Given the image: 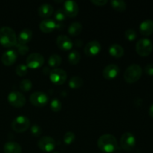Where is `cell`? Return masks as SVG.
<instances>
[{"mask_svg":"<svg viewBox=\"0 0 153 153\" xmlns=\"http://www.w3.org/2000/svg\"><path fill=\"white\" fill-rule=\"evenodd\" d=\"M99 149L105 153L115 152L118 149V143L116 137L110 134H105L100 136L97 140Z\"/></svg>","mask_w":153,"mask_h":153,"instance_id":"6da1fadb","label":"cell"},{"mask_svg":"<svg viewBox=\"0 0 153 153\" xmlns=\"http://www.w3.org/2000/svg\"><path fill=\"white\" fill-rule=\"evenodd\" d=\"M17 43V38L14 30L8 26L0 28V44L6 48L13 47Z\"/></svg>","mask_w":153,"mask_h":153,"instance_id":"7a4b0ae2","label":"cell"},{"mask_svg":"<svg viewBox=\"0 0 153 153\" xmlns=\"http://www.w3.org/2000/svg\"><path fill=\"white\" fill-rule=\"evenodd\" d=\"M143 70L141 67L138 64H131L128 66L125 70L123 74L124 80L128 84H133L137 82L141 78Z\"/></svg>","mask_w":153,"mask_h":153,"instance_id":"3957f363","label":"cell"},{"mask_svg":"<svg viewBox=\"0 0 153 153\" xmlns=\"http://www.w3.org/2000/svg\"><path fill=\"white\" fill-rule=\"evenodd\" d=\"M31 126L29 118L25 116H18L13 119L11 123V128L14 131L18 133L25 132Z\"/></svg>","mask_w":153,"mask_h":153,"instance_id":"277c9868","label":"cell"},{"mask_svg":"<svg viewBox=\"0 0 153 153\" xmlns=\"http://www.w3.org/2000/svg\"><path fill=\"white\" fill-rule=\"evenodd\" d=\"M136 52L140 56L146 57L152 52L153 45L152 41L148 38H142L136 43Z\"/></svg>","mask_w":153,"mask_h":153,"instance_id":"5b68a950","label":"cell"},{"mask_svg":"<svg viewBox=\"0 0 153 153\" xmlns=\"http://www.w3.org/2000/svg\"><path fill=\"white\" fill-rule=\"evenodd\" d=\"M7 101L10 103V105L19 108L25 105V102H26V99L22 93L13 91L9 93L8 96H7Z\"/></svg>","mask_w":153,"mask_h":153,"instance_id":"8992f818","label":"cell"},{"mask_svg":"<svg viewBox=\"0 0 153 153\" xmlns=\"http://www.w3.org/2000/svg\"><path fill=\"white\" fill-rule=\"evenodd\" d=\"M44 57L38 52H34L31 53L27 57L26 59V66L28 68L31 69H37L44 64Z\"/></svg>","mask_w":153,"mask_h":153,"instance_id":"52a82bcc","label":"cell"},{"mask_svg":"<svg viewBox=\"0 0 153 153\" xmlns=\"http://www.w3.org/2000/svg\"><path fill=\"white\" fill-rule=\"evenodd\" d=\"M136 145V139L131 132H125L120 138V146L126 151H131Z\"/></svg>","mask_w":153,"mask_h":153,"instance_id":"ba28073f","label":"cell"},{"mask_svg":"<svg viewBox=\"0 0 153 153\" xmlns=\"http://www.w3.org/2000/svg\"><path fill=\"white\" fill-rule=\"evenodd\" d=\"M67 74L65 70L60 68H55L49 73V79L55 85H63L66 82Z\"/></svg>","mask_w":153,"mask_h":153,"instance_id":"9c48e42d","label":"cell"},{"mask_svg":"<svg viewBox=\"0 0 153 153\" xmlns=\"http://www.w3.org/2000/svg\"><path fill=\"white\" fill-rule=\"evenodd\" d=\"M30 102L34 106L38 108L43 107L46 105L49 102V97L45 93L37 91L30 96Z\"/></svg>","mask_w":153,"mask_h":153,"instance_id":"30bf717a","label":"cell"},{"mask_svg":"<svg viewBox=\"0 0 153 153\" xmlns=\"http://www.w3.org/2000/svg\"><path fill=\"white\" fill-rule=\"evenodd\" d=\"M37 145H38V147L43 152H50L55 149L56 142L52 137L49 136H45L38 140Z\"/></svg>","mask_w":153,"mask_h":153,"instance_id":"8fae6325","label":"cell"},{"mask_svg":"<svg viewBox=\"0 0 153 153\" xmlns=\"http://www.w3.org/2000/svg\"><path fill=\"white\" fill-rule=\"evenodd\" d=\"M66 15L70 17H75L79 13V6L76 1L73 0H67L64 3V9Z\"/></svg>","mask_w":153,"mask_h":153,"instance_id":"7c38bea8","label":"cell"},{"mask_svg":"<svg viewBox=\"0 0 153 153\" xmlns=\"http://www.w3.org/2000/svg\"><path fill=\"white\" fill-rule=\"evenodd\" d=\"M101 47L100 42L97 40H91L85 46V53L88 56H94L100 53Z\"/></svg>","mask_w":153,"mask_h":153,"instance_id":"4fadbf2b","label":"cell"},{"mask_svg":"<svg viewBox=\"0 0 153 153\" xmlns=\"http://www.w3.org/2000/svg\"><path fill=\"white\" fill-rule=\"evenodd\" d=\"M120 72V68L117 64H111L106 66L102 72L103 77L106 79H114L118 76Z\"/></svg>","mask_w":153,"mask_h":153,"instance_id":"5bb4252c","label":"cell"},{"mask_svg":"<svg viewBox=\"0 0 153 153\" xmlns=\"http://www.w3.org/2000/svg\"><path fill=\"white\" fill-rule=\"evenodd\" d=\"M17 58V52L13 49H9L5 51L1 55V62L5 66H10L15 63Z\"/></svg>","mask_w":153,"mask_h":153,"instance_id":"9a60e30c","label":"cell"},{"mask_svg":"<svg viewBox=\"0 0 153 153\" xmlns=\"http://www.w3.org/2000/svg\"><path fill=\"white\" fill-rule=\"evenodd\" d=\"M57 46L62 50H70L73 47V42L71 39L67 35L61 34L56 39Z\"/></svg>","mask_w":153,"mask_h":153,"instance_id":"2e32d148","label":"cell"},{"mask_svg":"<svg viewBox=\"0 0 153 153\" xmlns=\"http://www.w3.org/2000/svg\"><path fill=\"white\" fill-rule=\"evenodd\" d=\"M56 22L54 19L47 18L44 19L40 22V29L44 33H50L56 28Z\"/></svg>","mask_w":153,"mask_h":153,"instance_id":"e0dca14e","label":"cell"},{"mask_svg":"<svg viewBox=\"0 0 153 153\" xmlns=\"http://www.w3.org/2000/svg\"><path fill=\"white\" fill-rule=\"evenodd\" d=\"M139 30L142 35L149 36L153 34V20L146 19L140 23Z\"/></svg>","mask_w":153,"mask_h":153,"instance_id":"ac0fdd59","label":"cell"},{"mask_svg":"<svg viewBox=\"0 0 153 153\" xmlns=\"http://www.w3.org/2000/svg\"><path fill=\"white\" fill-rule=\"evenodd\" d=\"M54 8L50 4L45 3L38 7V14L42 18L47 19L53 13Z\"/></svg>","mask_w":153,"mask_h":153,"instance_id":"d6986e66","label":"cell"},{"mask_svg":"<svg viewBox=\"0 0 153 153\" xmlns=\"http://www.w3.org/2000/svg\"><path fill=\"white\" fill-rule=\"evenodd\" d=\"M33 33L32 31L29 28H25V29L22 30L19 32V35H18V43H22V44H26L28 43L30 40L32 38Z\"/></svg>","mask_w":153,"mask_h":153,"instance_id":"ffe728a7","label":"cell"},{"mask_svg":"<svg viewBox=\"0 0 153 153\" xmlns=\"http://www.w3.org/2000/svg\"><path fill=\"white\" fill-rule=\"evenodd\" d=\"M4 153H22V147L16 142L8 141L4 145Z\"/></svg>","mask_w":153,"mask_h":153,"instance_id":"44dd1931","label":"cell"},{"mask_svg":"<svg viewBox=\"0 0 153 153\" xmlns=\"http://www.w3.org/2000/svg\"><path fill=\"white\" fill-rule=\"evenodd\" d=\"M108 52L109 54L114 58H121L123 56L125 51L121 45L118 44V43H114L110 46Z\"/></svg>","mask_w":153,"mask_h":153,"instance_id":"7402d4cb","label":"cell"},{"mask_svg":"<svg viewBox=\"0 0 153 153\" xmlns=\"http://www.w3.org/2000/svg\"><path fill=\"white\" fill-rule=\"evenodd\" d=\"M82 25L79 22H73L70 24L68 28V33L71 36L76 37V36L79 35L82 31Z\"/></svg>","mask_w":153,"mask_h":153,"instance_id":"603a6c76","label":"cell"},{"mask_svg":"<svg viewBox=\"0 0 153 153\" xmlns=\"http://www.w3.org/2000/svg\"><path fill=\"white\" fill-rule=\"evenodd\" d=\"M61 61H62V59H61L60 55H56V54H53L48 59V64L51 67H53V68L55 69L58 68L61 65Z\"/></svg>","mask_w":153,"mask_h":153,"instance_id":"cb8c5ba5","label":"cell"},{"mask_svg":"<svg viewBox=\"0 0 153 153\" xmlns=\"http://www.w3.org/2000/svg\"><path fill=\"white\" fill-rule=\"evenodd\" d=\"M111 5L116 10L120 12H123L126 9V3L123 0H111Z\"/></svg>","mask_w":153,"mask_h":153,"instance_id":"d4e9b609","label":"cell"},{"mask_svg":"<svg viewBox=\"0 0 153 153\" xmlns=\"http://www.w3.org/2000/svg\"><path fill=\"white\" fill-rule=\"evenodd\" d=\"M83 79L79 76H73L69 81V87L73 89H77L83 85Z\"/></svg>","mask_w":153,"mask_h":153,"instance_id":"484cf974","label":"cell"},{"mask_svg":"<svg viewBox=\"0 0 153 153\" xmlns=\"http://www.w3.org/2000/svg\"><path fill=\"white\" fill-rule=\"evenodd\" d=\"M81 55L78 51L73 50L68 55V61L72 65H76L80 61Z\"/></svg>","mask_w":153,"mask_h":153,"instance_id":"4316f807","label":"cell"},{"mask_svg":"<svg viewBox=\"0 0 153 153\" xmlns=\"http://www.w3.org/2000/svg\"><path fill=\"white\" fill-rule=\"evenodd\" d=\"M19 88H20L22 91L28 92V91H31V89L32 88V82H31V80H29V79H23V80H22L20 82V84H19Z\"/></svg>","mask_w":153,"mask_h":153,"instance_id":"83f0119b","label":"cell"},{"mask_svg":"<svg viewBox=\"0 0 153 153\" xmlns=\"http://www.w3.org/2000/svg\"><path fill=\"white\" fill-rule=\"evenodd\" d=\"M50 108L52 111H53L54 112L60 111L61 110V108H62L61 102L58 99H53L50 102Z\"/></svg>","mask_w":153,"mask_h":153,"instance_id":"f1b7e54d","label":"cell"},{"mask_svg":"<svg viewBox=\"0 0 153 153\" xmlns=\"http://www.w3.org/2000/svg\"><path fill=\"white\" fill-rule=\"evenodd\" d=\"M15 46H16V52L19 55H25L29 51V47L26 44H22L17 42Z\"/></svg>","mask_w":153,"mask_h":153,"instance_id":"f546056e","label":"cell"},{"mask_svg":"<svg viewBox=\"0 0 153 153\" xmlns=\"http://www.w3.org/2000/svg\"><path fill=\"white\" fill-rule=\"evenodd\" d=\"M75 139H76V135L73 131H67L64 136V142L67 145H70L73 143Z\"/></svg>","mask_w":153,"mask_h":153,"instance_id":"4dcf8cb0","label":"cell"},{"mask_svg":"<svg viewBox=\"0 0 153 153\" xmlns=\"http://www.w3.org/2000/svg\"><path fill=\"white\" fill-rule=\"evenodd\" d=\"M16 73L19 76H24L28 73V67L25 64H19L16 67Z\"/></svg>","mask_w":153,"mask_h":153,"instance_id":"1f68e13d","label":"cell"},{"mask_svg":"<svg viewBox=\"0 0 153 153\" xmlns=\"http://www.w3.org/2000/svg\"><path fill=\"white\" fill-rule=\"evenodd\" d=\"M124 35H125L126 38L129 41H133L137 38V32L131 28L127 29L124 33Z\"/></svg>","mask_w":153,"mask_h":153,"instance_id":"d6a6232c","label":"cell"},{"mask_svg":"<svg viewBox=\"0 0 153 153\" xmlns=\"http://www.w3.org/2000/svg\"><path fill=\"white\" fill-rule=\"evenodd\" d=\"M66 16H67V15H66L65 12H64V10H63V9L59 8L55 11V19H56L57 21H58V22L64 21V19H66Z\"/></svg>","mask_w":153,"mask_h":153,"instance_id":"836d02e7","label":"cell"},{"mask_svg":"<svg viewBox=\"0 0 153 153\" xmlns=\"http://www.w3.org/2000/svg\"><path fill=\"white\" fill-rule=\"evenodd\" d=\"M31 132L32 135L35 136V137H39L42 133V128L37 124H34L31 127Z\"/></svg>","mask_w":153,"mask_h":153,"instance_id":"e575fe53","label":"cell"},{"mask_svg":"<svg viewBox=\"0 0 153 153\" xmlns=\"http://www.w3.org/2000/svg\"><path fill=\"white\" fill-rule=\"evenodd\" d=\"M144 71L149 76H153V64H147L145 67Z\"/></svg>","mask_w":153,"mask_h":153,"instance_id":"d590c367","label":"cell"},{"mask_svg":"<svg viewBox=\"0 0 153 153\" xmlns=\"http://www.w3.org/2000/svg\"><path fill=\"white\" fill-rule=\"evenodd\" d=\"M91 2L97 6H103L107 4V0H91Z\"/></svg>","mask_w":153,"mask_h":153,"instance_id":"8d00e7d4","label":"cell"},{"mask_svg":"<svg viewBox=\"0 0 153 153\" xmlns=\"http://www.w3.org/2000/svg\"><path fill=\"white\" fill-rule=\"evenodd\" d=\"M149 116L151 117L153 119V103L152 105H151V106L149 107Z\"/></svg>","mask_w":153,"mask_h":153,"instance_id":"74e56055","label":"cell"},{"mask_svg":"<svg viewBox=\"0 0 153 153\" xmlns=\"http://www.w3.org/2000/svg\"><path fill=\"white\" fill-rule=\"evenodd\" d=\"M52 153H58V152H53Z\"/></svg>","mask_w":153,"mask_h":153,"instance_id":"f35d334b","label":"cell"}]
</instances>
